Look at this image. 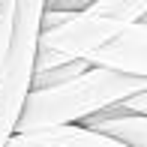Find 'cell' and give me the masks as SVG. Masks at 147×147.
Returning <instances> with one entry per match:
<instances>
[{"label":"cell","mask_w":147,"mask_h":147,"mask_svg":"<svg viewBox=\"0 0 147 147\" xmlns=\"http://www.w3.org/2000/svg\"><path fill=\"white\" fill-rule=\"evenodd\" d=\"M144 90H147V81H141V78L114 75L105 69H87L69 81L30 90L24 111L18 117L15 135L54 129V126H84L96 114L114 108L123 99Z\"/></svg>","instance_id":"1"},{"label":"cell","mask_w":147,"mask_h":147,"mask_svg":"<svg viewBox=\"0 0 147 147\" xmlns=\"http://www.w3.org/2000/svg\"><path fill=\"white\" fill-rule=\"evenodd\" d=\"M141 18H147V0H87L78 12H57L42 3L36 51H48L66 63H87Z\"/></svg>","instance_id":"2"},{"label":"cell","mask_w":147,"mask_h":147,"mask_svg":"<svg viewBox=\"0 0 147 147\" xmlns=\"http://www.w3.org/2000/svg\"><path fill=\"white\" fill-rule=\"evenodd\" d=\"M42 0L15 3L9 48L0 60V147L15 135L18 117L24 111L27 93L33 90V60H36Z\"/></svg>","instance_id":"3"},{"label":"cell","mask_w":147,"mask_h":147,"mask_svg":"<svg viewBox=\"0 0 147 147\" xmlns=\"http://www.w3.org/2000/svg\"><path fill=\"white\" fill-rule=\"evenodd\" d=\"M87 66L147 81V18L129 24L123 33H117L105 48H99L87 60Z\"/></svg>","instance_id":"4"},{"label":"cell","mask_w":147,"mask_h":147,"mask_svg":"<svg viewBox=\"0 0 147 147\" xmlns=\"http://www.w3.org/2000/svg\"><path fill=\"white\" fill-rule=\"evenodd\" d=\"M6 147H120V144L105 135H96L87 126H54V129H39L27 135H12Z\"/></svg>","instance_id":"5"},{"label":"cell","mask_w":147,"mask_h":147,"mask_svg":"<svg viewBox=\"0 0 147 147\" xmlns=\"http://www.w3.org/2000/svg\"><path fill=\"white\" fill-rule=\"evenodd\" d=\"M84 126L93 129L96 135L117 141L120 147H147V117L123 114L117 108H108L102 114H96L93 120H87Z\"/></svg>","instance_id":"6"},{"label":"cell","mask_w":147,"mask_h":147,"mask_svg":"<svg viewBox=\"0 0 147 147\" xmlns=\"http://www.w3.org/2000/svg\"><path fill=\"white\" fill-rule=\"evenodd\" d=\"M12 18H15V0H0V60H3L6 48H9Z\"/></svg>","instance_id":"7"}]
</instances>
